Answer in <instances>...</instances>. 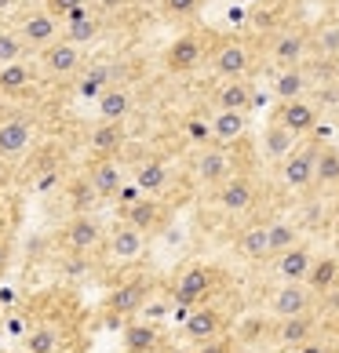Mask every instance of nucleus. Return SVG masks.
<instances>
[{
  "label": "nucleus",
  "instance_id": "obj_1",
  "mask_svg": "<svg viewBox=\"0 0 339 353\" xmlns=\"http://www.w3.org/2000/svg\"><path fill=\"white\" fill-rule=\"evenodd\" d=\"M37 62V77H44V81H73V77H81V70L88 66L84 62V48H77L70 41H55L51 48H44L41 55H33Z\"/></svg>",
  "mask_w": 339,
  "mask_h": 353
},
{
  "label": "nucleus",
  "instance_id": "obj_2",
  "mask_svg": "<svg viewBox=\"0 0 339 353\" xmlns=\"http://www.w3.org/2000/svg\"><path fill=\"white\" fill-rule=\"evenodd\" d=\"M15 33L26 48V55H41L44 48L62 41V22L55 15H48L44 8H30L26 15L15 22Z\"/></svg>",
  "mask_w": 339,
  "mask_h": 353
},
{
  "label": "nucleus",
  "instance_id": "obj_3",
  "mask_svg": "<svg viewBox=\"0 0 339 353\" xmlns=\"http://www.w3.org/2000/svg\"><path fill=\"white\" fill-rule=\"evenodd\" d=\"M37 142V121L30 113H4L0 117V161L15 164Z\"/></svg>",
  "mask_w": 339,
  "mask_h": 353
},
{
  "label": "nucleus",
  "instance_id": "obj_4",
  "mask_svg": "<svg viewBox=\"0 0 339 353\" xmlns=\"http://www.w3.org/2000/svg\"><path fill=\"white\" fill-rule=\"evenodd\" d=\"M102 241H106V230H102V222L88 212H77L66 226L59 230V248L66 255H91L102 248Z\"/></svg>",
  "mask_w": 339,
  "mask_h": 353
},
{
  "label": "nucleus",
  "instance_id": "obj_5",
  "mask_svg": "<svg viewBox=\"0 0 339 353\" xmlns=\"http://www.w3.org/2000/svg\"><path fill=\"white\" fill-rule=\"evenodd\" d=\"M318 150L321 146H296L284 161L278 164V179L289 193H307L314 190V164H318Z\"/></svg>",
  "mask_w": 339,
  "mask_h": 353
},
{
  "label": "nucleus",
  "instance_id": "obj_6",
  "mask_svg": "<svg viewBox=\"0 0 339 353\" xmlns=\"http://www.w3.org/2000/svg\"><path fill=\"white\" fill-rule=\"evenodd\" d=\"M212 288H215V270L204 266V263H190V266L175 277L172 299H175V306L193 310V306H201L204 299L212 295Z\"/></svg>",
  "mask_w": 339,
  "mask_h": 353
},
{
  "label": "nucleus",
  "instance_id": "obj_7",
  "mask_svg": "<svg viewBox=\"0 0 339 353\" xmlns=\"http://www.w3.org/2000/svg\"><path fill=\"white\" fill-rule=\"evenodd\" d=\"M88 190L95 193L99 201H117L121 197V190L128 186L124 182V168L117 157H91V164H88Z\"/></svg>",
  "mask_w": 339,
  "mask_h": 353
},
{
  "label": "nucleus",
  "instance_id": "obj_8",
  "mask_svg": "<svg viewBox=\"0 0 339 353\" xmlns=\"http://www.w3.org/2000/svg\"><path fill=\"white\" fill-rule=\"evenodd\" d=\"M310 55V33L303 26H284V30L273 33L270 41V62L281 70L289 66H303V59Z\"/></svg>",
  "mask_w": 339,
  "mask_h": 353
},
{
  "label": "nucleus",
  "instance_id": "obj_9",
  "mask_svg": "<svg viewBox=\"0 0 339 353\" xmlns=\"http://www.w3.org/2000/svg\"><path fill=\"white\" fill-rule=\"evenodd\" d=\"M132 186L139 190V197L157 201L161 193L172 190V168H168V161L157 157V153L142 157V161H135V168H132Z\"/></svg>",
  "mask_w": 339,
  "mask_h": 353
},
{
  "label": "nucleus",
  "instance_id": "obj_10",
  "mask_svg": "<svg viewBox=\"0 0 339 353\" xmlns=\"http://www.w3.org/2000/svg\"><path fill=\"white\" fill-rule=\"evenodd\" d=\"M146 244H150L146 233H139L135 226H128V222H117L113 230H106L102 252H106L110 263H135L139 255H146Z\"/></svg>",
  "mask_w": 339,
  "mask_h": 353
},
{
  "label": "nucleus",
  "instance_id": "obj_11",
  "mask_svg": "<svg viewBox=\"0 0 339 353\" xmlns=\"http://www.w3.org/2000/svg\"><path fill=\"white\" fill-rule=\"evenodd\" d=\"M182 335L190 339L193 346H201V343H212V339L219 335H226V313L219 310V306H193L186 313V321H182Z\"/></svg>",
  "mask_w": 339,
  "mask_h": 353
},
{
  "label": "nucleus",
  "instance_id": "obj_12",
  "mask_svg": "<svg viewBox=\"0 0 339 353\" xmlns=\"http://www.w3.org/2000/svg\"><path fill=\"white\" fill-rule=\"evenodd\" d=\"M150 277H128L121 284H113V292L106 295V313L110 317H135L150 299Z\"/></svg>",
  "mask_w": 339,
  "mask_h": 353
},
{
  "label": "nucleus",
  "instance_id": "obj_13",
  "mask_svg": "<svg viewBox=\"0 0 339 353\" xmlns=\"http://www.w3.org/2000/svg\"><path fill=\"white\" fill-rule=\"evenodd\" d=\"M259 201V190L249 175H230L226 182L215 186V204L223 208L226 215H249Z\"/></svg>",
  "mask_w": 339,
  "mask_h": 353
},
{
  "label": "nucleus",
  "instance_id": "obj_14",
  "mask_svg": "<svg viewBox=\"0 0 339 353\" xmlns=\"http://www.w3.org/2000/svg\"><path fill=\"white\" fill-rule=\"evenodd\" d=\"M252 70V51L241 41H223L212 51V73L219 81H244Z\"/></svg>",
  "mask_w": 339,
  "mask_h": 353
},
{
  "label": "nucleus",
  "instance_id": "obj_15",
  "mask_svg": "<svg viewBox=\"0 0 339 353\" xmlns=\"http://www.w3.org/2000/svg\"><path fill=\"white\" fill-rule=\"evenodd\" d=\"M267 306L278 321H289V317H303V313L314 310V295H310L307 284H278L270 292Z\"/></svg>",
  "mask_w": 339,
  "mask_h": 353
},
{
  "label": "nucleus",
  "instance_id": "obj_16",
  "mask_svg": "<svg viewBox=\"0 0 339 353\" xmlns=\"http://www.w3.org/2000/svg\"><path fill=\"white\" fill-rule=\"evenodd\" d=\"M318 121H321V110H318L310 99H292V102H281L278 113H273V124L289 128V132H292L296 139L310 135V132L318 128Z\"/></svg>",
  "mask_w": 339,
  "mask_h": 353
},
{
  "label": "nucleus",
  "instance_id": "obj_17",
  "mask_svg": "<svg viewBox=\"0 0 339 353\" xmlns=\"http://www.w3.org/2000/svg\"><path fill=\"white\" fill-rule=\"evenodd\" d=\"M201 62H204V44H201V37H193V33L175 37V41L168 44V51H164V70L175 73V77L193 73Z\"/></svg>",
  "mask_w": 339,
  "mask_h": 353
},
{
  "label": "nucleus",
  "instance_id": "obj_18",
  "mask_svg": "<svg viewBox=\"0 0 339 353\" xmlns=\"http://www.w3.org/2000/svg\"><path fill=\"white\" fill-rule=\"evenodd\" d=\"M233 175V161L223 146H201L193 157V179L204 182V186H219Z\"/></svg>",
  "mask_w": 339,
  "mask_h": 353
},
{
  "label": "nucleus",
  "instance_id": "obj_19",
  "mask_svg": "<svg viewBox=\"0 0 339 353\" xmlns=\"http://www.w3.org/2000/svg\"><path fill=\"white\" fill-rule=\"evenodd\" d=\"M310 266H314V255H310L307 244H296L289 252L273 255V277H278V284H303Z\"/></svg>",
  "mask_w": 339,
  "mask_h": 353
},
{
  "label": "nucleus",
  "instance_id": "obj_20",
  "mask_svg": "<svg viewBox=\"0 0 339 353\" xmlns=\"http://www.w3.org/2000/svg\"><path fill=\"white\" fill-rule=\"evenodd\" d=\"M135 106V99H132V88L121 84V81H113L102 88V95L95 99V113H99V121H117V124H124L128 121V113H132Z\"/></svg>",
  "mask_w": 339,
  "mask_h": 353
},
{
  "label": "nucleus",
  "instance_id": "obj_21",
  "mask_svg": "<svg viewBox=\"0 0 339 353\" xmlns=\"http://www.w3.org/2000/svg\"><path fill=\"white\" fill-rule=\"evenodd\" d=\"M99 33H102V22H99V11L95 8H77L73 15L62 19V41H70L77 48H84L91 41H99Z\"/></svg>",
  "mask_w": 339,
  "mask_h": 353
},
{
  "label": "nucleus",
  "instance_id": "obj_22",
  "mask_svg": "<svg viewBox=\"0 0 339 353\" xmlns=\"http://www.w3.org/2000/svg\"><path fill=\"white\" fill-rule=\"evenodd\" d=\"M121 222H128V226H135L139 233H157L164 226V204L153 201V197H135L132 204H124L121 212Z\"/></svg>",
  "mask_w": 339,
  "mask_h": 353
},
{
  "label": "nucleus",
  "instance_id": "obj_23",
  "mask_svg": "<svg viewBox=\"0 0 339 353\" xmlns=\"http://www.w3.org/2000/svg\"><path fill=\"white\" fill-rule=\"evenodd\" d=\"M124 142H128V132H124V124H117V121H99L88 132L91 157H117L124 150Z\"/></svg>",
  "mask_w": 339,
  "mask_h": 353
},
{
  "label": "nucleus",
  "instance_id": "obj_24",
  "mask_svg": "<svg viewBox=\"0 0 339 353\" xmlns=\"http://www.w3.org/2000/svg\"><path fill=\"white\" fill-rule=\"evenodd\" d=\"M164 350V339L161 328L150 321H128L124 328V353H161Z\"/></svg>",
  "mask_w": 339,
  "mask_h": 353
},
{
  "label": "nucleus",
  "instance_id": "obj_25",
  "mask_svg": "<svg viewBox=\"0 0 339 353\" xmlns=\"http://www.w3.org/2000/svg\"><path fill=\"white\" fill-rule=\"evenodd\" d=\"M314 332H318L314 313H303V317L278 321V328H273V339H278L284 350H299V346H307L310 339H314Z\"/></svg>",
  "mask_w": 339,
  "mask_h": 353
},
{
  "label": "nucleus",
  "instance_id": "obj_26",
  "mask_svg": "<svg viewBox=\"0 0 339 353\" xmlns=\"http://www.w3.org/2000/svg\"><path fill=\"white\" fill-rule=\"evenodd\" d=\"M208 132L219 146H230L238 142L244 132H249V113H238V110H215L212 121H208Z\"/></svg>",
  "mask_w": 339,
  "mask_h": 353
},
{
  "label": "nucleus",
  "instance_id": "obj_27",
  "mask_svg": "<svg viewBox=\"0 0 339 353\" xmlns=\"http://www.w3.org/2000/svg\"><path fill=\"white\" fill-rule=\"evenodd\" d=\"M37 84V62L33 59H19L0 66V95H22Z\"/></svg>",
  "mask_w": 339,
  "mask_h": 353
},
{
  "label": "nucleus",
  "instance_id": "obj_28",
  "mask_svg": "<svg viewBox=\"0 0 339 353\" xmlns=\"http://www.w3.org/2000/svg\"><path fill=\"white\" fill-rule=\"evenodd\" d=\"M212 102H215V110L249 113V106L255 102V91L249 81H219V88L212 91Z\"/></svg>",
  "mask_w": 339,
  "mask_h": 353
},
{
  "label": "nucleus",
  "instance_id": "obj_29",
  "mask_svg": "<svg viewBox=\"0 0 339 353\" xmlns=\"http://www.w3.org/2000/svg\"><path fill=\"white\" fill-rule=\"evenodd\" d=\"M307 91H310V73L303 66L278 70V77H273V95H278V102L307 99Z\"/></svg>",
  "mask_w": 339,
  "mask_h": 353
},
{
  "label": "nucleus",
  "instance_id": "obj_30",
  "mask_svg": "<svg viewBox=\"0 0 339 353\" xmlns=\"http://www.w3.org/2000/svg\"><path fill=\"white\" fill-rule=\"evenodd\" d=\"M296 146H299V139L289 132V128H281V124H273V121L263 128V157H267L270 164H281Z\"/></svg>",
  "mask_w": 339,
  "mask_h": 353
},
{
  "label": "nucleus",
  "instance_id": "obj_31",
  "mask_svg": "<svg viewBox=\"0 0 339 353\" xmlns=\"http://www.w3.org/2000/svg\"><path fill=\"white\" fill-rule=\"evenodd\" d=\"M303 284L310 288V295H329L332 288L339 284V259H336V255L314 259V266H310V273H307Z\"/></svg>",
  "mask_w": 339,
  "mask_h": 353
},
{
  "label": "nucleus",
  "instance_id": "obj_32",
  "mask_svg": "<svg viewBox=\"0 0 339 353\" xmlns=\"http://www.w3.org/2000/svg\"><path fill=\"white\" fill-rule=\"evenodd\" d=\"M238 252H241L244 259H252V263H263V259H270L267 222H255V226L241 230V237H238Z\"/></svg>",
  "mask_w": 339,
  "mask_h": 353
},
{
  "label": "nucleus",
  "instance_id": "obj_33",
  "mask_svg": "<svg viewBox=\"0 0 339 353\" xmlns=\"http://www.w3.org/2000/svg\"><path fill=\"white\" fill-rule=\"evenodd\" d=\"M26 353H59V328L55 324H33L22 339Z\"/></svg>",
  "mask_w": 339,
  "mask_h": 353
},
{
  "label": "nucleus",
  "instance_id": "obj_34",
  "mask_svg": "<svg viewBox=\"0 0 339 353\" xmlns=\"http://www.w3.org/2000/svg\"><path fill=\"white\" fill-rule=\"evenodd\" d=\"M267 241H270V259H273V255H281V252H289V248L299 244V230L284 219L267 222Z\"/></svg>",
  "mask_w": 339,
  "mask_h": 353
},
{
  "label": "nucleus",
  "instance_id": "obj_35",
  "mask_svg": "<svg viewBox=\"0 0 339 353\" xmlns=\"http://www.w3.org/2000/svg\"><path fill=\"white\" fill-rule=\"evenodd\" d=\"M336 182H339V150L321 146L314 164V186H336Z\"/></svg>",
  "mask_w": 339,
  "mask_h": 353
},
{
  "label": "nucleus",
  "instance_id": "obj_36",
  "mask_svg": "<svg viewBox=\"0 0 339 353\" xmlns=\"http://www.w3.org/2000/svg\"><path fill=\"white\" fill-rule=\"evenodd\" d=\"M310 48L325 59H339V19L336 22H325L321 30L310 37Z\"/></svg>",
  "mask_w": 339,
  "mask_h": 353
},
{
  "label": "nucleus",
  "instance_id": "obj_37",
  "mask_svg": "<svg viewBox=\"0 0 339 353\" xmlns=\"http://www.w3.org/2000/svg\"><path fill=\"white\" fill-rule=\"evenodd\" d=\"M19 59H30V55H26V48H22L19 33H15V26H0V66L19 62Z\"/></svg>",
  "mask_w": 339,
  "mask_h": 353
},
{
  "label": "nucleus",
  "instance_id": "obj_38",
  "mask_svg": "<svg viewBox=\"0 0 339 353\" xmlns=\"http://www.w3.org/2000/svg\"><path fill=\"white\" fill-rule=\"evenodd\" d=\"M161 11L168 19H190L201 11V0H161Z\"/></svg>",
  "mask_w": 339,
  "mask_h": 353
},
{
  "label": "nucleus",
  "instance_id": "obj_39",
  "mask_svg": "<svg viewBox=\"0 0 339 353\" xmlns=\"http://www.w3.org/2000/svg\"><path fill=\"white\" fill-rule=\"evenodd\" d=\"M84 4H88V0H44L41 8L48 11V15H55V19L62 22L66 15H73V11H77V8H84Z\"/></svg>",
  "mask_w": 339,
  "mask_h": 353
},
{
  "label": "nucleus",
  "instance_id": "obj_40",
  "mask_svg": "<svg viewBox=\"0 0 339 353\" xmlns=\"http://www.w3.org/2000/svg\"><path fill=\"white\" fill-rule=\"evenodd\" d=\"M193 353H233V343L226 335H219V339H212V343H201Z\"/></svg>",
  "mask_w": 339,
  "mask_h": 353
},
{
  "label": "nucleus",
  "instance_id": "obj_41",
  "mask_svg": "<svg viewBox=\"0 0 339 353\" xmlns=\"http://www.w3.org/2000/svg\"><path fill=\"white\" fill-rule=\"evenodd\" d=\"M66 255V252H62ZM91 266V255H66V273H73V277H81V273H88Z\"/></svg>",
  "mask_w": 339,
  "mask_h": 353
},
{
  "label": "nucleus",
  "instance_id": "obj_42",
  "mask_svg": "<svg viewBox=\"0 0 339 353\" xmlns=\"http://www.w3.org/2000/svg\"><path fill=\"white\" fill-rule=\"evenodd\" d=\"M8 266H11V241L0 233V277L8 273Z\"/></svg>",
  "mask_w": 339,
  "mask_h": 353
},
{
  "label": "nucleus",
  "instance_id": "obj_43",
  "mask_svg": "<svg viewBox=\"0 0 339 353\" xmlns=\"http://www.w3.org/2000/svg\"><path fill=\"white\" fill-rule=\"evenodd\" d=\"M11 179H15V172H11V164L8 161H0V197L11 190Z\"/></svg>",
  "mask_w": 339,
  "mask_h": 353
},
{
  "label": "nucleus",
  "instance_id": "obj_44",
  "mask_svg": "<svg viewBox=\"0 0 339 353\" xmlns=\"http://www.w3.org/2000/svg\"><path fill=\"white\" fill-rule=\"evenodd\" d=\"M186 132L193 139H212V132H208V121H186Z\"/></svg>",
  "mask_w": 339,
  "mask_h": 353
},
{
  "label": "nucleus",
  "instance_id": "obj_45",
  "mask_svg": "<svg viewBox=\"0 0 339 353\" xmlns=\"http://www.w3.org/2000/svg\"><path fill=\"white\" fill-rule=\"evenodd\" d=\"M284 353H332L329 343H318V339H310L307 346H299V350H284Z\"/></svg>",
  "mask_w": 339,
  "mask_h": 353
},
{
  "label": "nucleus",
  "instance_id": "obj_46",
  "mask_svg": "<svg viewBox=\"0 0 339 353\" xmlns=\"http://www.w3.org/2000/svg\"><path fill=\"white\" fill-rule=\"evenodd\" d=\"M128 0H95V8L99 11H117V8H124Z\"/></svg>",
  "mask_w": 339,
  "mask_h": 353
},
{
  "label": "nucleus",
  "instance_id": "obj_47",
  "mask_svg": "<svg viewBox=\"0 0 339 353\" xmlns=\"http://www.w3.org/2000/svg\"><path fill=\"white\" fill-rule=\"evenodd\" d=\"M161 353H193V350H186V346H164Z\"/></svg>",
  "mask_w": 339,
  "mask_h": 353
},
{
  "label": "nucleus",
  "instance_id": "obj_48",
  "mask_svg": "<svg viewBox=\"0 0 339 353\" xmlns=\"http://www.w3.org/2000/svg\"><path fill=\"white\" fill-rule=\"evenodd\" d=\"M15 4H19V0H0V15H4V11H11Z\"/></svg>",
  "mask_w": 339,
  "mask_h": 353
},
{
  "label": "nucleus",
  "instance_id": "obj_49",
  "mask_svg": "<svg viewBox=\"0 0 339 353\" xmlns=\"http://www.w3.org/2000/svg\"><path fill=\"white\" fill-rule=\"evenodd\" d=\"M336 19H339V0H336Z\"/></svg>",
  "mask_w": 339,
  "mask_h": 353
},
{
  "label": "nucleus",
  "instance_id": "obj_50",
  "mask_svg": "<svg viewBox=\"0 0 339 353\" xmlns=\"http://www.w3.org/2000/svg\"><path fill=\"white\" fill-rule=\"evenodd\" d=\"M0 332H4V324H0Z\"/></svg>",
  "mask_w": 339,
  "mask_h": 353
}]
</instances>
